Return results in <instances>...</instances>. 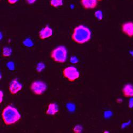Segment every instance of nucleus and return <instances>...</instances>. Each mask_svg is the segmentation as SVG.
I'll return each instance as SVG.
<instances>
[{
    "mask_svg": "<svg viewBox=\"0 0 133 133\" xmlns=\"http://www.w3.org/2000/svg\"><path fill=\"white\" fill-rule=\"evenodd\" d=\"M2 117L4 124L7 126H10L19 121L21 119V115L17 108L9 105L3 110Z\"/></svg>",
    "mask_w": 133,
    "mask_h": 133,
    "instance_id": "obj_1",
    "label": "nucleus"
},
{
    "mask_svg": "<svg viewBox=\"0 0 133 133\" xmlns=\"http://www.w3.org/2000/svg\"><path fill=\"white\" fill-rule=\"evenodd\" d=\"M91 35L92 32L89 28L83 25H79L75 28L71 38L75 42L82 44L91 39Z\"/></svg>",
    "mask_w": 133,
    "mask_h": 133,
    "instance_id": "obj_2",
    "label": "nucleus"
},
{
    "mask_svg": "<svg viewBox=\"0 0 133 133\" xmlns=\"http://www.w3.org/2000/svg\"><path fill=\"white\" fill-rule=\"evenodd\" d=\"M50 56L55 62L64 63L67 59V50L64 46H59L52 51Z\"/></svg>",
    "mask_w": 133,
    "mask_h": 133,
    "instance_id": "obj_3",
    "label": "nucleus"
},
{
    "mask_svg": "<svg viewBox=\"0 0 133 133\" xmlns=\"http://www.w3.org/2000/svg\"><path fill=\"white\" fill-rule=\"evenodd\" d=\"M63 75L65 78L70 82H74L79 78L80 74L76 68L73 66H69L64 68L63 70Z\"/></svg>",
    "mask_w": 133,
    "mask_h": 133,
    "instance_id": "obj_4",
    "label": "nucleus"
},
{
    "mask_svg": "<svg viewBox=\"0 0 133 133\" xmlns=\"http://www.w3.org/2000/svg\"><path fill=\"white\" fill-rule=\"evenodd\" d=\"M30 90L36 95H42L47 90V85L45 82L42 81H35L31 83Z\"/></svg>",
    "mask_w": 133,
    "mask_h": 133,
    "instance_id": "obj_5",
    "label": "nucleus"
},
{
    "mask_svg": "<svg viewBox=\"0 0 133 133\" xmlns=\"http://www.w3.org/2000/svg\"><path fill=\"white\" fill-rule=\"evenodd\" d=\"M22 88H23V85L16 79H13L11 82L9 86V91L12 94L18 93L22 90Z\"/></svg>",
    "mask_w": 133,
    "mask_h": 133,
    "instance_id": "obj_6",
    "label": "nucleus"
},
{
    "mask_svg": "<svg viewBox=\"0 0 133 133\" xmlns=\"http://www.w3.org/2000/svg\"><path fill=\"white\" fill-rule=\"evenodd\" d=\"M121 30L123 33L129 37H133V23L131 21L126 22L121 26Z\"/></svg>",
    "mask_w": 133,
    "mask_h": 133,
    "instance_id": "obj_7",
    "label": "nucleus"
},
{
    "mask_svg": "<svg viewBox=\"0 0 133 133\" xmlns=\"http://www.w3.org/2000/svg\"><path fill=\"white\" fill-rule=\"evenodd\" d=\"M53 30L52 29L46 26L44 28H43L39 32V38L42 40H44L45 39L48 38L52 36L53 35Z\"/></svg>",
    "mask_w": 133,
    "mask_h": 133,
    "instance_id": "obj_8",
    "label": "nucleus"
},
{
    "mask_svg": "<svg viewBox=\"0 0 133 133\" xmlns=\"http://www.w3.org/2000/svg\"><path fill=\"white\" fill-rule=\"evenodd\" d=\"M97 0H81V4L86 9H92L97 6Z\"/></svg>",
    "mask_w": 133,
    "mask_h": 133,
    "instance_id": "obj_9",
    "label": "nucleus"
},
{
    "mask_svg": "<svg viewBox=\"0 0 133 133\" xmlns=\"http://www.w3.org/2000/svg\"><path fill=\"white\" fill-rule=\"evenodd\" d=\"M123 95L126 97H133V85L131 84L125 85L122 90Z\"/></svg>",
    "mask_w": 133,
    "mask_h": 133,
    "instance_id": "obj_10",
    "label": "nucleus"
},
{
    "mask_svg": "<svg viewBox=\"0 0 133 133\" xmlns=\"http://www.w3.org/2000/svg\"><path fill=\"white\" fill-rule=\"evenodd\" d=\"M59 108L56 103H51L49 104L46 114L48 115H55L59 112Z\"/></svg>",
    "mask_w": 133,
    "mask_h": 133,
    "instance_id": "obj_11",
    "label": "nucleus"
},
{
    "mask_svg": "<svg viewBox=\"0 0 133 133\" xmlns=\"http://www.w3.org/2000/svg\"><path fill=\"white\" fill-rule=\"evenodd\" d=\"M12 54V49L9 47H4L2 49V55L4 57H10Z\"/></svg>",
    "mask_w": 133,
    "mask_h": 133,
    "instance_id": "obj_12",
    "label": "nucleus"
},
{
    "mask_svg": "<svg viewBox=\"0 0 133 133\" xmlns=\"http://www.w3.org/2000/svg\"><path fill=\"white\" fill-rule=\"evenodd\" d=\"M50 4L54 8H58L63 5V0H50Z\"/></svg>",
    "mask_w": 133,
    "mask_h": 133,
    "instance_id": "obj_13",
    "label": "nucleus"
},
{
    "mask_svg": "<svg viewBox=\"0 0 133 133\" xmlns=\"http://www.w3.org/2000/svg\"><path fill=\"white\" fill-rule=\"evenodd\" d=\"M95 17L98 20H101L103 19V14L102 11L101 10H97L95 12L94 14Z\"/></svg>",
    "mask_w": 133,
    "mask_h": 133,
    "instance_id": "obj_14",
    "label": "nucleus"
},
{
    "mask_svg": "<svg viewBox=\"0 0 133 133\" xmlns=\"http://www.w3.org/2000/svg\"><path fill=\"white\" fill-rule=\"evenodd\" d=\"M45 64H44L42 62H40L39 63L37 66H36V71L38 72H42V71L45 68Z\"/></svg>",
    "mask_w": 133,
    "mask_h": 133,
    "instance_id": "obj_15",
    "label": "nucleus"
},
{
    "mask_svg": "<svg viewBox=\"0 0 133 133\" xmlns=\"http://www.w3.org/2000/svg\"><path fill=\"white\" fill-rule=\"evenodd\" d=\"M23 44H24V45H25L26 46L28 47V48L32 47L33 46L32 41L30 39H29V38H27V39H25L23 42Z\"/></svg>",
    "mask_w": 133,
    "mask_h": 133,
    "instance_id": "obj_16",
    "label": "nucleus"
},
{
    "mask_svg": "<svg viewBox=\"0 0 133 133\" xmlns=\"http://www.w3.org/2000/svg\"><path fill=\"white\" fill-rule=\"evenodd\" d=\"M83 127L81 125H76L73 128V131L75 133H81L82 132Z\"/></svg>",
    "mask_w": 133,
    "mask_h": 133,
    "instance_id": "obj_17",
    "label": "nucleus"
},
{
    "mask_svg": "<svg viewBox=\"0 0 133 133\" xmlns=\"http://www.w3.org/2000/svg\"><path fill=\"white\" fill-rule=\"evenodd\" d=\"M7 66L10 70H13L15 69V65L12 62H9L7 63Z\"/></svg>",
    "mask_w": 133,
    "mask_h": 133,
    "instance_id": "obj_18",
    "label": "nucleus"
},
{
    "mask_svg": "<svg viewBox=\"0 0 133 133\" xmlns=\"http://www.w3.org/2000/svg\"><path fill=\"white\" fill-rule=\"evenodd\" d=\"M67 108L68 109V110L70 111H74L75 109V107L73 104L69 103L67 104Z\"/></svg>",
    "mask_w": 133,
    "mask_h": 133,
    "instance_id": "obj_19",
    "label": "nucleus"
},
{
    "mask_svg": "<svg viewBox=\"0 0 133 133\" xmlns=\"http://www.w3.org/2000/svg\"><path fill=\"white\" fill-rule=\"evenodd\" d=\"M128 107L129 108H133V97H130V99H129V102H128Z\"/></svg>",
    "mask_w": 133,
    "mask_h": 133,
    "instance_id": "obj_20",
    "label": "nucleus"
},
{
    "mask_svg": "<svg viewBox=\"0 0 133 133\" xmlns=\"http://www.w3.org/2000/svg\"><path fill=\"white\" fill-rule=\"evenodd\" d=\"M70 61H71V62H72L73 63H77L78 62V60L77 59V58L76 57H71V58L70 59Z\"/></svg>",
    "mask_w": 133,
    "mask_h": 133,
    "instance_id": "obj_21",
    "label": "nucleus"
},
{
    "mask_svg": "<svg viewBox=\"0 0 133 133\" xmlns=\"http://www.w3.org/2000/svg\"><path fill=\"white\" fill-rule=\"evenodd\" d=\"M19 0H8V2L10 4H14L17 3Z\"/></svg>",
    "mask_w": 133,
    "mask_h": 133,
    "instance_id": "obj_22",
    "label": "nucleus"
},
{
    "mask_svg": "<svg viewBox=\"0 0 133 133\" xmlns=\"http://www.w3.org/2000/svg\"><path fill=\"white\" fill-rule=\"evenodd\" d=\"M112 115V113L110 111H106L105 112V114H104V116L106 118H108V117H110Z\"/></svg>",
    "mask_w": 133,
    "mask_h": 133,
    "instance_id": "obj_23",
    "label": "nucleus"
},
{
    "mask_svg": "<svg viewBox=\"0 0 133 133\" xmlns=\"http://www.w3.org/2000/svg\"><path fill=\"white\" fill-rule=\"evenodd\" d=\"M26 1L28 4H34L36 1V0H26Z\"/></svg>",
    "mask_w": 133,
    "mask_h": 133,
    "instance_id": "obj_24",
    "label": "nucleus"
},
{
    "mask_svg": "<svg viewBox=\"0 0 133 133\" xmlns=\"http://www.w3.org/2000/svg\"><path fill=\"white\" fill-rule=\"evenodd\" d=\"M0 103H2V101H3V93L2 92V91H0Z\"/></svg>",
    "mask_w": 133,
    "mask_h": 133,
    "instance_id": "obj_25",
    "label": "nucleus"
},
{
    "mask_svg": "<svg viewBox=\"0 0 133 133\" xmlns=\"http://www.w3.org/2000/svg\"><path fill=\"white\" fill-rule=\"evenodd\" d=\"M97 1H102V0H97Z\"/></svg>",
    "mask_w": 133,
    "mask_h": 133,
    "instance_id": "obj_26",
    "label": "nucleus"
}]
</instances>
